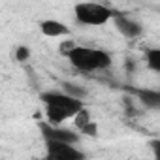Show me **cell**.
I'll return each mask as SVG.
<instances>
[{
  "label": "cell",
  "mask_w": 160,
  "mask_h": 160,
  "mask_svg": "<svg viewBox=\"0 0 160 160\" xmlns=\"http://www.w3.org/2000/svg\"><path fill=\"white\" fill-rule=\"evenodd\" d=\"M42 102H43V109H45V117L47 122L53 126H60L64 121L73 119L79 111L83 109V102L75 100L64 92H57V91H47L42 94Z\"/></svg>",
  "instance_id": "cell-1"
},
{
  "label": "cell",
  "mask_w": 160,
  "mask_h": 160,
  "mask_svg": "<svg viewBox=\"0 0 160 160\" xmlns=\"http://www.w3.org/2000/svg\"><path fill=\"white\" fill-rule=\"evenodd\" d=\"M66 57L70 64L79 72H98L111 66V55L104 49L73 45L66 51Z\"/></svg>",
  "instance_id": "cell-2"
},
{
  "label": "cell",
  "mask_w": 160,
  "mask_h": 160,
  "mask_svg": "<svg viewBox=\"0 0 160 160\" xmlns=\"http://www.w3.org/2000/svg\"><path fill=\"white\" fill-rule=\"evenodd\" d=\"M73 15L77 23L87 25V27H102L109 19H113L115 12L104 4H94V2H81L73 6Z\"/></svg>",
  "instance_id": "cell-3"
},
{
  "label": "cell",
  "mask_w": 160,
  "mask_h": 160,
  "mask_svg": "<svg viewBox=\"0 0 160 160\" xmlns=\"http://www.w3.org/2000/svg\"><path fill=\"white\" fill-rule=\"evenodd\" d=\"M47 154L45 160H85V154L75 145L70 143H51L47 141Z\"/></svg>",
  "instance_id": "cell-4"
},
{
  "label": "cell",
  "mask_w": 160,
  "mask_h": 160,
  "mask_svg": "<svg viewBox=\"0 0 160 160\" xmlns=\"http://www.w3.org/2000/svg\"><path fill=\"white\" fill-rule=\"evenodd\" d=\"M42 134L45 138V143L51 141V143H70V145H75L79 141V136L73 132V130H68V128H62V126H53L49 122H42Z\"/></svg>",
  "instance_id": "cell-5"
},
{
  "label": "cell",
  "mask_w": 160,
  "mask_h": 160,
  "mask_svg": "<svg viewBox=\"0 0 160 160\" xmlns=\"http://www.w3.org/2000/svg\"><path fill=\"white\" fill-rule=\"evenodd\" d=\"M113 21H115L117 30H119L124 38H138V36L143 32V27H141L136 19H132V17L115 13V15H113Z\"/></svg>",
  "instance_id": "cell-6"
},
{
  "label": "cell",
  "mask_w": 160,
  "mask_h": 160,
  "mask_svg": "<svg viewBox=\"0 0 160 160\" xmlns=\"http://www.w3.org/2000/svg\"><path fill=\"white\" fill-rule=\"evenodd\" d=\"M40 30H42V34L47 36V38H60V36H66V34L70 32L64 23L55 21V19H45V21H42V23H40Z\"/></svg>",
  "instance_id": "cell-7"
},
{
  "label": "cell",
  "mask_w": 160,
  "mask_h": 160,
  "mask_svg": "<svg viewBox=\"0 0 160 160\" xmlns=\"http://www.w3.org/2000/svg\"><path fill=\"white\" fill-rule=\"evenodd\" d=\"M138 96H139V100H141L147 108H151V109H156V108L160 106V92H158V91H151V89L138 91Z\"/></svg>",
  "instance_id": "cell-8"
},
{
  "label": "cell",
  "mask_w": 160,
  "mask_h": 160,
  "mask_svg": "<svg viewBox=\"0 0 160 160\" xmlns=\"http://www.w3.org/2000/svg\"><path fill=\"white\" fill-rule=\"evenodd\" d=\"M62 92L68 94V96H72V98H75V100H81V102L87 96V91L83 87L73 85V83H62Z\"/></svg>",
  "instance_id": "cell-9"
},
{
  "label": "cell",
  "mask_w": 160,
  "mask_h": 160,
  "mask_svg": "<svg viewBox=\"0 0 160 160\" xmlns=\"http://www.w3.org/2000/svg\"><path fill=\"white\" fill-rule=\"evenodd\" d=\"M145 60H147V66L152 72H156V73L160 72V49H149Z\"/></svg>",
  "instance_id": "cell-10"
},
{
  "label": "cell",
  "mask_w": 160,
  "mask_h": 160,
  "mask_svg": "<svg viewBox=\"0 0 160 160\" xmlns=\"http://www.w3.org/2000/svg\"><path fill=\"white\" fill-rule=\"evenodd\" d=\"M73 119H77V121H75V124H77L79 128H81V130H83V128H87V126L91 124V117H89V111H87L85 108H83L81 111H79Z\"/></svg>",
  "instance_id": "cell-11"
},
{
  "label": "cell",
  "mask_w": 160,
  "mask_h": 160,
  "mask_svg": "<svg viewBox=\"0 0 160 160\" xmlns=\"http://www.w3.org/2000/svg\"><path fill=\"white\" fill-rule=\"evenodd\" d=\"M28 55H30V51H28V47H25V45H21V47H17V53H15V57H17V60H27V58H28Z\"/></svg>",
  "instance_id": "cell-12"
},
{
  "label": "cell",
  "mask_w": 160,
  "mask_h": 160,
  "mask_svg": "<svg viewBox=\"0 0 160 160\" xmlns=\"http://www.w3.org/2000/svg\"><path fill=\"white\" fill-rule=\"evenodd\" d=\"M158 149H160V143H158V139H154L152 141V151H154V156L158 158Z\"/></svg>",
  "instance_id": "cell-13"
}]
</instances>
